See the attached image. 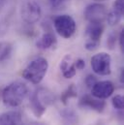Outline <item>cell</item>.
<instances>
[{"mask_svg":"<svg viewBox=\"0 0 124 125\" xmlns=\"http://www.w3.org/2000/svg\"><path fill=\"white\" fill-rule=\"evenodd\" d=\"M121 18L122 16L120 14H118L117 12L112 10L111 12H109L107 14V17H106V20L108 21V23L111 25V26H114L116 24H118L121 21Z\"/></svg>","mask_w":124,"mask_h":125,"instance_id":"obj_17","label":"cell"},{"mask_svg":"<svg viewBox=\"0 0 124 125\" xmlns=\"http://www.w3.org/2000/svg\"><path fill=\"white\" fill-rule=\"evenodd\" d=\"M60 70L65 79H72L77 74V69L75 68L74 62H72V55L66 54L60 62Z\"/></svg>","mask_w":124,"mask_h":125,"instance_id":"obj_11","label":"cell"},{"mask_svg":"<svg viewBox=\"0 0 124 125\" xmlns=\"http://www.w3.org/2000/svg\"><path fill=\"white\" fill-rule=\"evenodd\" d=\"M115 42H116V34L115 33H111L108 37V41H107V45H108V48L110 50H113L115 46Z\"/></svg>","mask_w":124,"mask_h":125,"instance_id":"obj_20","label":"cell"},{"mask_svg":"<svg viewBox=\"0 0 124 125\" xmlns=\"http://www.w3.org/2000/svg\"><path fill=\"white\" fill-rule=\"evenodd\" d=\"M112 105L116 110H123V107H124L123 96L122 95H119V94L114 96L113 99H112Z\"/></svg>","mask_w":124,"mask_h":125,"instance_id":"obj_18","label":"cell"},{"mask_svg":"<svg viewBox=\"0 0 124 125\" xmlns=\"http://www.w3.org/2000/svg\"><path fill=\"white\" fill-rule=\"evenodd\" d=\"M91 68L99 76H109L112 73V57L108 52H102L91 58Z\"/></svg>","mask_w":124,"mask_h":125,"instance_id":"obj_4","label":"cell"},{"mask_svg":"<svg viewBox=\"0 0 124 125\" xmlns=\"http://www.w3.org/2000/svg\"><path fill=\"white\" fill-rule=\"evenodd\" d=\"M113 10L117 12L118 14H120L121 16H123L124 14V0H115L114 2V6H113Z\"/></svg>","mask_w":124,"mask_h":125,"instance_id":"obj_19","label":"cell"},{"mask_svg":"<svg viewBox=\"0 0 124 125\" xmlns=\"http://www.w3.org/2000/svg\"><path fill=\"white\" fill-rule=\"evenodd\" d=\"M5 1H6V0H0V7L5 3Z\"/></svg>","mask_w":124,"mask_h":125,"instance_id":"obj_27","label":"cell"},{"mask_svg":"<svg viewBox=\"0 0 124 125\" xmlns=\"http://www.w3.org/2000/svg\"><path fill=\"white\" fill-rule=\"evenodd\" d=\"M28 87L24 83L13 82L8 84L2 91L3 104L10 108H17L21 106L28 96Z\"/></svg>","mask_w":124,"mask_h":125,"instance_id":"obj_1","label":"cell"},{"mask_svg":"<svg viewBox=\"0 0 124 125\" xmlns=\"http://www.w3.org/2000/svg\"><path fill=\"white\" fill-rule=\"evenodd\" d=\"M79 105L81 107H83V108H89V109L94 110L98 113H102L106 107L105 101H103L101 99H97L95 97H91L89 95L83 96L80 100Z\"/></svg>","mask_w":124,"mask_h":125,"instance_id":"obj_8","label":"cell"},{"mask_svg":"<svg viewBox=\"0 0 124 125\" xmlns=\"http://www.w3.org/2000/svg\"><path fill=\"white\" fill-rule=\"evenodd\" d=\"M114 91V85L111 81L97 82L91 87V94L93 97L101 100L108 99Z\"/></svg>","mask_w":124,"mask_h":125,"instance_id":"obj_7","label":"cell"},{"mask_svg":"<svg viewBox=\"0 0 124 125\" xmlns=\"http://www.w3.org/2000/svg\"><path fill=\"white\" fill-rule=\"evenodd\" d=\"M74 65H75V68L77 70H83L85 67V61L83 58H79L74 62Z\"/></svg>","mask_w":124,"mask_h":125,"instance_id":"obj_24","label":"cell"},{"mask_svg":"<svg viewBox=\"0 0 124 125\" xmlns=\"http://www.w3.org/2000/svg\"><path fill=\"white\" fill-rule=\"evenodd\" d=\"M118 40H119V47H120V50H121V52H123V51H124V30L123 29L121 30L120 34H119Z\"/></svg>","mask_w":124,"mask_h":125,"instance_id":"obj_25","label":"cell"},{"mask_svg":"<svg viewBox=\"0 0 124 125\" xmlns=\"http://www.w3.org/2000/svg\"><path fill=\"white\" fill-rule=\"evenodd\" d=\"M103 32H104L103 22H89V24L85 29V35L88 38V41L100 43Z\"/></svg>","mask_w":124,"mask_h":125,"instance_id":"obj_10","label":"cell"},{"mask_svg":"<svg viewBox=\"0 0 124 125\" xmlns=\"http://www.w3.org/2000/svg\"><path fill=\"white\" fill-rule=\"evenodd\" d=\"M0 125H25L22 115L18 111H10L0 115Z\"/></svg>","mask_w":124,"mask_h":125,"instance_id":"obj_9","label":"cell"},{"mask_svg":"<svg viewBox=\"0 0 124 125\" xmlns=\"http://www.w3.org/2000/svg\"><path fill=\"white\" fill-rule=\"evenodd\" d=\"M107 14L106 7L100 3H92L84 10V18L89 22H104Z\"/></svg>","mask_w":124,"mask_h":125,"instance_id":"obj_6","label":"cell"},{"mask_svg":"<svg viewBox=\"0 0 124 125\" xmlns=\"http://www.w3.org/2000/svg\"><path fill=\"white\" fill-rule=\"evenodd\" d=\"M30 125H47V124H45V123H33V124H30Z\"/></svg>","mask_w":124,"mask_h":125,"instance_id":"obj_28","label":"cell"},{"mask_svg":"<svg viewBox=\"0 0 124 125\" xmlns=\"http://www.w3.org/2000/svg\"><path fill=\"white\" fill-rule=\"evenodd\" d=\"M99 44H100V43H97V42L87 41V42L85 43V45H84V48H85L87 51L92 52V51H95V50H97V49H98Z\"/></svg>","mask_w":124,"mask_h":125,"instance_id":"obj_23","label":"cell"},{"mask_svg":"<svg viewBox=\"0 0 124 125\" xmlns=\"http://www.w3.org/2000/svg\"><path fill=\"white\" fill-rule=\"evenodd\" d=\"M84 82H85V84L87 85V87L91 88L98 81H97V79H96L95 76H93V75H88V76L85 78V81H84Z\"/></svg>","mask_w":124,"mask_h":125,"instance_id":"obj_21","label":"cell"},{"mask_svg":"<svg viewBox=\"0 0 124 125\" xmlns=\"http://www.w3.org/2000/svg\"><path fill=\"white\" fill-rule=\"evenodd\" d=\"M67 1L69 0H49V4L52 9H57Z\"/></svg>","mask_w":124,"mask_h":125,"instance_id":"obj_22","label":"cell"},{"mask_svg":"<svg viewBox=\"0 0 124 125\" xmlns=\"http://www.w3.org/2000/svg\"><path fill=\"white\" fill-rule=\"evenodd\" d=\"M42 9L36 0H26L21 7V18L29 24H34L40 21Z\"/></svg>","mask_w":124,"mask_h":125,"instance_id":"obj_5","label":"cell"},{"mask_svg":"<svg viewBox=\"0 0 124 125\" xmlns=\"http://www.w3.org/2000/svg\"><path fill=\"white\" fill-rule=\"evenodd\" d=\"M123 81H124V70L122 69L121 72H120V82H121V83H123Z\"/></svg>","mask_w":124,"mask_h":125,"instance_id":"obj_26","label":"cell"},{"mask_svg":"<svg viewBox=\"0 0 124 125\" xmlns=\"http://www.w3.org/2000/svg\"><path fill=\"white\" fill-rule=\"evenodd\" d=\"M94 1H96V2H102V1H105V0H94Z\"/></svg>","mask_w":124,"mask_h":125,"instance_id":"obj_29","label":"cell"},{"mask_svg":"<svg viewBox=\"0 0 124 125\" xmlns=\"http://www.w3.org/2000/svg\"><path fill=\"white\" fill-rule=\"evenodd\" d=\"M56 38L51 32L44 33L36 42V46L40 50H49L56 46Z\"/></svg>","mask_w":124,"mask_h":125,"instance_id":"obj_13","label":"cell"},{"mask_svg":"<svg viewBox=\"0 0 124 125\" xmlns=\"http://www.w3.org/2000/svg\"><path fill=\"white\" fill-rule=\"evenodd\" d=\"M30 108L32 113L34 114V115L36 117H41L45 114V112L47 110V106L40 99V97L38 95V91H35L34 93L31 95Z\"/></svg>","mask_w":124,"mask_h":125,"instance_id":"obj_12","label":"cell"},{"mask_svg":"<svg viewBox=\"0 0 124 125\" xmlns=\"http://www.w3.org/2000/svg\"><path fill=\"white\" fill-rule=\"evenodd\" d=\"M77 95H78V92H77V89H76L75 85H74V84H71V85L62 93L60 99H61L62 103H63L64 105H66L67 102H68L71 98L77 97Z\"/></svg>","mask_w":124,"mask_h":125,"instance_id":"obj_16","label":"cell"},{"mask_svg":"<svg viewBox=\"0 0 124 125\" xmlns=\"http://www.w3.org/2000/svg\"><path fill=\"white\" fill-rule=\"evenodd\" d=\"M49 70V62L44 57L33 59L22 71L21 76L24 80L33 84H39L47 75Z\"/></svg>","mask_w":124,"mask_h":125,"instance_id":"obj_2","label":"cell"},{"mask_svg":"<svg viewBox=\"0 0 124 125\" xmlns=\"http://www.w3.org/2000/svg\"><path fill=\"white\" fill-rule=\"evenodd\" d=\"M53 26L56 33L64 39H70L76 33L77 23L69 15H61L54 19Z\"/></svg>","mask_w":124,"mask_h":125,"instance_id":"obj_3","label":"cell"},{"mask_svg":"<svg viewBox=\"0 0 124 125\" xmlns=\"http://www.w3.org/2000/svg\"><path fill=\"white\" fill-rule=\"evenodd\" d=\"M63 125H78V115L71 110H64L61 112Z\"/></svg>","mask_w":124,"mask_h":125,"instance_id":"obj_14","label":"cell"},{"mask_svg":"<svg viewBox=\"0 0 124 125\" xmlns=\"http://www.w3.org/2000/svg\"><path fill=\"white\" fill-rule=\"evenodd\" d=\"M13 52V46L9 42H0V63L8 59Z\"/></svg>","mask_w":124,"mask_h":125,"instance_id":"obj_15","label":"cell"}]
</instances>
